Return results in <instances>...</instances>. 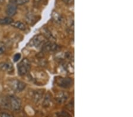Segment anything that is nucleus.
Returning <instances> with one entry per match:
<instances>
[{"label": "nucleus", "mask_w": 133, "mask_h": 117, "mask_svg": "<svg viewBox=\"0 0 133 117\" xmlns=\"http://www.w3.org/2000/svg\"><path fill=\"white\" fill-rule=\"evenodd\" d=\"M17 68H18V73L19 75L24 76L30 71V61L27 59L24 58L18 64Z\"/></svg>", "instance_id": "nucleus-1"}, {"label": "nucleus", "mask_w": 133, "mask_h": 117, "mask_svg": "<svg viewBox=\"0 0 133 117\" xmlns=\"http://www.w3.org/2000/svg\"><path fill=\"white\" fill-rule=\"evenodd\" d=\"M46 42L47 39L45 37V36L42 35H38L34 36L32 39L29 44L31 46L35 47H39L42 46H43V45Z\"/></svg>", "instance_id": "nucleus-2"}, {"label": "nucleus", "mask_w": 133, "mask_h": 117, "mask_svg": "<svg viewBox=\"0 0 133 117\" xmlns=\"http://www.w3.org/2000/svg\"><path fill=\"white\" fill-rule=\"evenodd\" d=\"M9 98L10 108L14 111H18L20 109L21 102L20 99L15 96H10Z\"/></svg>", "instance_id": "nucleus-3"}, {"label": "nucleus", "mask_w": 133, "mask_h": 117, "mask_svg": "<svg viewBox=\"0 0 133 117\" xmlns=\"http://www.w3.org/2000/svg\"><path fill=\"white\" fill-rule=\"evenodd\" d=\"M17 4L15 2V0L11 1L7 6L6 13L9 17L14 16L17 13Z\"/></svg>", "instance_id": "nucleus-4"}, {"label": "nucleus", "mask_w": 133, "mask_h": 117, "mask_svg": "<svg viewBox=\"0 0 133 117\" xmlns=\"http://www.w3.org/2000/svg\"><path fill=\"white\" fill-rule=\"evenodd\" d=\"M57 84L62 88H67L71 86L73 84V80L70 78H60L57 79Z\"/></svg>", "instance_id": "nucleus-5"}, {"label": "nucleus", "mask_w": 133, "mask_h": 117, "mask_svg": "<svg viewBox=\"0 0 133 117\" xmlns=\"http://www.w3.org/2000/svg\"><path fill=\"white\" fill-rule=\"evenodd\" d=\"M58 46L55 43L50 42H46L43 45L42 49L44 52H55L58 49Z\"/></svg>", "instance_id": "nucleus-6"}, {"label": "nucleus", "mask_w": 133, "mask_h": 117, "mask_svg": "<svg viewBox=\"0 0 133 117\" xmlns=\"http://www.w3.org/2000/svg\"><path fill=\"white\" fill-rule=\"evenodd\" d=\"M0 70L3 72H12L13 71V66L9 61H3L0 63Z\"/></svg>", "instance_id": "nucleus-7"}, {"label": "nucleus", "mask_w": 133, "mask_h": 117, "mask_svg": "<svg viewBox=\"0 0 133 117\" xmlns=\"http://www.w3.org/2000/svg\"><path fill=\"white\" fill-rule=\"evenodd\" d=\"M25 87H26V85L24 82L20 81V80H14V81L12 88L17 92H21L23 91L25 88Z\"/></svg>", "instance_id": "nucleus-8"}, {"label": "nucleus", "mask_w": 133, "mask_h": 117, "mask_svg": "<svg viewBox=\"0 0 133 117\" xmlns=\"http://www.w3.org/2000/svg\"><path fill=\"white\" fill-rule=\"evenodd\" d=\"M11 26L15 27V28H17L18 29H20L21 30H25L26 29V26L24 24V23L22 22H20V21H16V22H12L11 24Z\"/></svg>", "instance_id": "nucleus-9"}, {"label": "nucleus", "mask_w": 133, "mask_h": 117, "mask_svg": "<svg viewBox=\"0 0 133 117\" xmlns=\"http://www.w3.org/2000/svg\"><path fill=\"white\" fill-rule=\"evenodd\" d=\"M12 22H14V20L11 17H6L0 19V24L1 25L11 24Z\"/></svg>", "instance_id": "nucleus-10"}, {"label": "nucleus", "mask_w": 133, "mask_h": 117, "mask_svg": "<svg viewBox=\"0 0 133 117\" xmlns=\"http://www.w3.org/2000/svg\"><path fill=\"white\" fill-rule=\"evenodd\" d=\"M43 97V92L42 91H37L34 93V99L36 102H38L41 99L42 97Z\"/></svg>", "instance_id": "nucleus-11"}, {"label": "nucleus", "mask_w": 133, "mask_h": 117, "mask_svg": "<svg viewBox=\"0 0 133 117\" xmlns=\"http://www.w3.org/2000/svg\"><path fill=\"white\" fill-rule=\"evenodd\" d=\"M50 98L51 97L50 94H48L46 96V97H45V98L44 99L43 103V105L44 107H48V106H49L50 102Z\"/></svg>", "instance_id": "nucleus-12"}, {"label": "nucleus", "mask_w": 133, "mask_h": 117, "mask_svg": "<svg viewBox=\"0 0 133 117\" xmlns=\"http://www.w3.org/2000/svg\"><path fill=\"white\" fill-rule=\"evenodd\" d=\"M52 17H53V18L54 19L55 21H56L57 23H60L62 21V17L59 14L57 13V12H53V13L52 14Z\"/></svg>", "instance_id": "nucleus-13"}, {"label": "nucleus", "mask_w": 133, "mask_h": 117, "mask_svg": "<svg viewBox=\"0 0 133 117\" xmlns=\"http://www.w3.org/2000/svg\"><path fill=\"white\" fill-rule=\"evenodd\" d=\"M6 48L5 44L3 42H0V56L5 52Z\"/></svg>", "instance_id": "nucleus-14"}, {"label": "nucleus", "mask_w": 133, "mask_h": 117, "mask_svg": "<svg viewBox=\"0 0 133 117\" xmlns=\"http://www.w3.org/2000/svg\"><path fill=\"white\" fill-rule=\"evenodd\" d=\"M15 2H16L17 5H21L29 3V0H15Z\"/></svg>", "instance_id": "nucleus-15"}, {"label": "nucleus", "mask_w": 133, "mask_h": 117, "mask_svg": "<svg viewBox=\"0 0 133 117\" xmlns=\"http://www.w3.org/2000/svg\"><path fill=\"white\" fill-rule=\"evenodd\" d=\"M21 54L20 53H17L14 55V56L13 57V60L14 62H17V61H18L19 60H20V58H21Z\"/></svg>", "instance_id": "nucleus-16"}, {"label": "nucleus", "mask_w": 133, "mask_h": 117, "mask_svg": "<svg viewBox=\"0 0 133 117\" xmlns=\"http://www.w3.org/2000/svg\"><path fill=\"white\" fill-rule=\"evenodd\" d=\"M12 116V115L8 113H5V112H2L0 114V117H11Z\"/></svg>", "instance_id": "nucleus-17"}, {"label": "nucleus", "mask_w": 133, "mask_h": 117, "mask_svg": "<svg viewBox=\"0 0 133 117\" xmlns=\"http://www.w3.org/2000/svg\"><path fill=\"white\" fill-rule=\"evenodd\" d=\"M27 18V21H29V22H32V21H34V17L33 15H28V17H26Z\"/></svg>", "instance_id": "nucleus-18"}, {"label": "nucleus", "mask_w": 133, "mask_h": 117, "mask_svg": "<svg viewBox=\"0 0 133 117\" xmlns=\"http://www.w3.org/2000/svg\"><path fill=\"white\" fill-rule=\"evenodd\" d=\"M63 1L64 3H69V2L70 0H63Z\"/></svg>", "instance_id": "nucleus-19"}, {"label": "nucleus", "mask_w": 133, "mask_h": 117, "mask_svg": "<svg viewBox=\"0 0 133 117\" xmlns=\"http://www.w3.org/2000/svg\"><path fill=\"white\" fill-rule=\"evenodd\" d=\"M4 1V0H0V4L3 3Z\"/></svg>", "instance_id": "nucleus-20"}, {"label": "nucleus", "mask_w": 133, "mask_h": 117, "mask_svg": "<svg viewBox=\"0 0 133 117\" xmlns=\"http://www.w3.org/2000/svg\"><path fill=\"white\" fill-rule=\"evenodd\" d=\"M40 1H41V0H35V1L36 3H38V2H39Z\"/></svg>", "instance_id": "nucleus-21"}]
</instances>
